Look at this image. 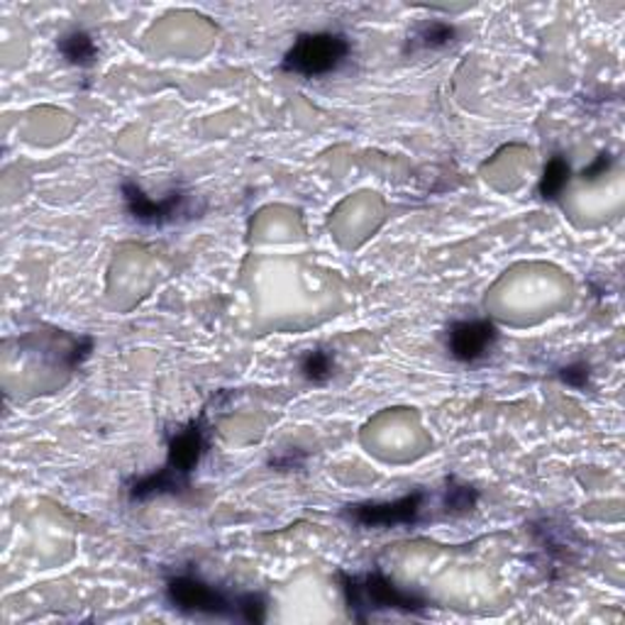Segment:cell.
I'll list each match as a JSON object with an SVG mask.
<instances>
[{
	"label": "cell",
	"instance_id": "obj_1",
	"mask_svg": "<svg viewBox=\"0 0 625 625\" xmlns=\"http://www.w3.org/2000/svg\"><path fill=\"white\" fill-rule=\"evenodd\" d=\"M165 596L169 608L181 613V616L220 618L237 623L266 621V601L262 594H233L223 586L205 582L203 576L191 570L171 574L165 584Z\"/></svg>",
	"mask_w": 625,
	"mask_h": 625
},
{
	"label": "cell",
	"instance_id": "obj_2",
	"mask_svg": "<svg viewBox=\"0 0 625 625\" xmlns=\"http://www.w3.org/2000/svg\"><path fill=\"white\" fill-rule=\"evenodd\" d=\"M208 453V425L205 413L199 419L179 425L167 437V462L165 467L145 474L125 484V494L130 501H147L155 496H181L191 489V474L199 469L203 455Z\"/></svg>",
	"mask_w": 625,
	"mask_h": 625
},
{
	"label": "cell",
	"instance_id": "obj_3",
	"mask_svg": "<svg viewBox=\"0 0 625 625\" xmlns=\"http://www.w3.org/2000/svg\"><path fill=\"white\" fill-rule=\"evenodd\" d=\"M338 579L345 594L347 613H350V618L357 623H367L369 618L377 616V613L384 611L423 616V613L431 608L427 598L396 586L381 570H369L362 574L338 572Z\"/></svg>",
	"mask_w": 625,
	"mask_h": 625
},
{
	"label": "cell",
	"instance_id": "obj_4",
	"mask_svg": "<svg viewBox=\"0 0 625 625\" xmlns=\"http://www.w3.org/2000/svg\"><path fill=\"white\" fill-rule=\"evenodd\" d=\"M350 52L352 44L342 32H304L284 54L279 68L304 78H322L338 72Z\"/></svg>",
	"mask_w": 625,
	"mask_h": 625
},
{
	"label": "cell",
	"instance_id": "obj_5",
	"mask_svg": "<svg viewBox=\"0 0 625 625\" xmlns=\"http://www.w3.org/2000/svg\"><path fill=\"white\" fill-rule=\"evenodd\" d=\"M427 494L423 489H415L396 501H362L345 506L342 518L350 526L364 528V530H389L401 526H419L423 518Z\"/></svg>",
	"mask_w": 625,
	"mask_h": 625
},
{
	"label": "cell",
	"instance_id": "obj_6",
	"mask_svg": "<svg viewBox=\"0 0 625 625\" xmlns=\"http://www.w3.org/2000/svg\"><path fill=\"white\" fill-rule=\"evenodd\" d=\"M123 201L125 211L133 220H137L140 225L149 227H161L169 223H177L181 218H191L189 208V193H183L181 189L169 191L165 199L155 201L152 195H147L135 181L123 183Z\"/></svg>",
	"mask_w": 625,
	"mask_h": 625
},
{
	"label": "cell",
	"instance_id": "obj_7",
	"mask_svg": "<svg viewBox=\"0 0 625 625\" xmlns=\"http://www.w3.org/2000/svg\"><path fill=\"white\" fill-rule=\"evenodd\" d=\"M499 342V328L491 320H455L447 328V352L462 364H477Z\"/></svg>",
	"mask_w": 625,
	"mask_h": 625
},
{
	"label": "cell",
	"instance_id": "obj_8",
	"mask_svg": "<svg viewBox=\"0 0 625 625\" xmlns=\"http://www.w3.org/2000/svg\"><path fill=\"white\" fill-rule=\"evenodd\" d=\"M56 47H60V54L72 66L88 68V66H94L98 60V44L86 30H72V32L62 34L60 42H56Z\"/></svg>",
	"mask_w": 625,
	"mask_h": 625
},
{
	"label": "cell",
	"instance_id": "obj_9",
	"mask_svg": "<svg viewBox=\"0 0 625 625\" xmlns=\"http://www.w3.org/2000/svg\"><path fill=\"white\" fill-rule=\"evenodd\" d=\"M457 38V30L455 25H449V22H425L419 30H415L411 38H409V50L411 52H435V50H445L447 44H453Z\"/></svg>",
	"mask_w": 625,
	"mask_h": 625
},
{
	"label": "cell",
	"instance_id": "obj_10",
	"mask_svg": "<svg viewBox=\"0 0 625 625\" xmlns=\"http://www.w3.org/2000/svg\"><path fill=\"white\" fill-rule=\"evenodd\" d=\"M570 177H572L570 161H566L562 155H554L545 165V171H542V179H540V187H538L540 199L542 201H558L562 191L566 189V183H570Z\"/></svg>",
	"mask_w": 625,
	"mask_h": 625
},
{
	"label": "cell",
	"instance_id": "obj_11",
	"mask_svg": "<svg viewBox=\"0 0 625 625\" xmlns=\"http://www.w3.org/2000/svg\"><path fill=\"white\" fill-rule=\"evenodd\" d=\"M479 501V491L474 486L459 481L457 477H449L445 484V499L443 508L447 516H467L474 511Z\"/></svg>",
	"mask_w": 625,
	"mask_h": 625
},
{
	"label": "cell",
	"instance_id": "obj_12",
	"mask_svg": "<svg viewBox=\"0 0 625 625\" xmlns=\"http://www.w3.org/2000/svg\"><path fill=\"white\" fill-rule=\"evenodd\" d=\"M335 372V357L332 352L316 347V350H308L300 360V374H304L312 384H326V381Z\"/></svg>",
	"mask_w": 625,
	"mask_h": 625
},
{
	"label": "cell",
	"instance_id": "obj_13",
	"mask_svg": "<svg viewBox=\"0 0 625 625\" xmlns=\"http://www.w3.org/2000/svg\"><path fill=\"white\" fill-rule=\"evenodd\" d=\"M558 377L562 384H566L570 389L584 391L589 386V379H592V367H589L586 362H572V364L562 367Z\"/></svg>",
	"mask_w": 625,
	"mask_h": 625
},
{
	"label": "cell",
	"instance_id": "obj_14",
	"mask_svg": "<svg viewBox=\"0 0 625 625\" xmlns=\"http://www.w3.org/2000/svg\"><path fill=\"white\" fill-rule=\"evenodd\" d=\"M611 165H613V159H611V155H606V152H601L592 165H589L584 171H582V179L584 181H594V179H601V177H606V171L611 169Z\"/></svg>",
	"mask_w": 625,
	"mask_h": 625
}]
</instances>
